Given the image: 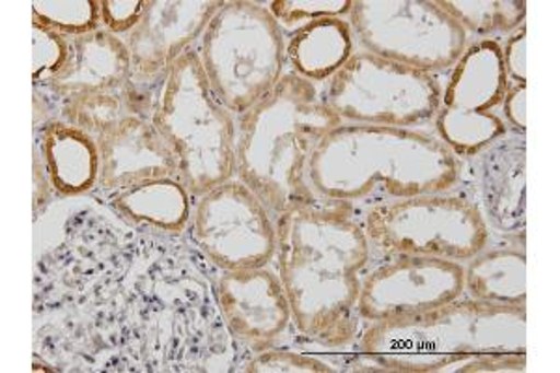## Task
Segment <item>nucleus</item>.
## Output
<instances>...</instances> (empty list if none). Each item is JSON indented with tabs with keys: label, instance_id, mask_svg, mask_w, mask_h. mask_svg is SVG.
<instances>
[{
	"label": "nucleus",
	"instance_id": "1",
	"mask_svg": "<svg viewBox=\"0 0 560 373\" xmlns=\"http://www.w3.org/2000/svg\"><path fill=\"white\" fill-rule=\"evenodd\" d=\"M275 222L273 261L295 329L325 348L355 342L357 301L372 250L355 206L318 198L292 206Z\"/></svg>",
	"mask_w": 560,
	"mask_h": 373
},
{
	"label": "nucleus",
	"instance_id": "2",
	"mask_svg": "<svg viewBox=\"0 0 560 373\" xmlns=\"http://www.w3.org/2000/svg\"><path fill=\"white\" fill-rule=\"evenodd\" d=\"M459 174V159L430 131L342 121L308 159L306 184L327 202L374 206L448 193Z\"/></svg>",
	"mask_w": 560,
	"mask_h": 373
},
{
	"label": "nucleus",
	"instance_id": "3",
	"mask_svg": "<svg viewBox=\"0 0 560 373\" xmlns=\"http://www.w3.org/2000/svg\"><path fill=\"white\" fill-rule=\"evenodd\" d=\"M340 124L316 84L287 71L264 100L237 116V179L275 219L318 200L306 184V166L319 140Z\"/></svg>",
	"mask_w": 560,
	"mask_h": 373
},
{
	"label": "nucleus",
	"instance_id": "4",
	"mask_svg": "<svg viewBox=\"0 0 560 373\" xmlns=\"http://www.w3.org/2000/svg\"><path fill=\"white\" fill-rule=\"evenodd\" d=\"M359 353L382 372H454L485 354L527 353V308L456 299L432 311L369 323Z\"/></svg>",
	"mask_w": 560,
	"mask_h": 373
},
{
	"label": "nucleus",
	"instance_id": "5",
	"mask_svg": "<svg viewBox=\"0 0 560 373\" xmlns=\"http://www.w3.org/2000/svg\"><path fill=\"white\" fill-rule=\"evenodd\" d=\"M150 120L195 200L236 177V118L211 89L197 49H187L155 86Z\"/></svg>",
	"mask_w": 560,
	"mask_h": 373
},
{
	"label": "nucleus",
	"instance_id": "6",
	"mask_svg": "<svg viewBox=\"0 0 560 373\" xmlns=\"http://www.w3.org/2000/svg\"><path fill=\"white\" fill-rule=\"evenodd\" d=\"M197 51L211 89L234 116L255 107L287 73V36L260 2L224 0Z\"/></svg>",
	"mask_w": 560,
	"mask_h": 373
},
{
	"label": "nucleus",
	"instance_id": "7",
	"mask_svg": "<svg viewBox=\"0 0 560 373\" xmlns=\"http://www.w3.org/2000/svg\"><path fill=\"white\" fill-rule=\"evenodd\" d=\"M363 229L385 256H427L467 264L490 243V226L471 198L433 193L369 206Z\"/></svg>",
	"mask_w": 560,
	"mask_h": 373
},
{
	"label": "nucleus",
	"instance_id": "8",
	"mask_svg": "<svg viewBox=\"0 0 560 373\" xmlns=\"http://www.w3.org/2000/svg\"><path fill=\"white\" fill-rule=\"evenodd\" d=\"M441 94L438 75L361 49L325 83L322 97L345 124L419 129L438 115Z\"/></svg>",
	"mask_w": 560,
	"mask_h": 373
},
{
	"label": "nucleus",
	"instance_id": "9",
	"mask_svg": "<svg viewBox=\"0 0 560 373\" xmlns=\"http://www.w3.org/2000/svg\"><path fill=\"white\" fill-rule=\"evenodd\" d=\"M348 21L363 51L432 75L453 70L469 45L438 0H353Z\"/></svg>",
	"mask_w": 560,
	"mask_h": 373
},
{
	"label": "nucleus",
	"instance_id": "10",
	"mask_svg": "<svg viewBox=\"0 0 560 373\" xmlns=\"http://www.w3.org/2000/svg\"><path fill=\"white\" fill-rule=\"evenodd\" d=\"M509 89L501 42L475 39L448 71L433 135L458 159L477 158L509 137L503 102Z\"/></svg>",
	"mask_w": 560,
	"mask_h": 373
},
{
	"label": "nucleus",
	"instance_id": "11",
	"mask_svg": "<svg viewBox=\"0 0 560 373\" xmlns=\"http://www.w3.org/2000/svg\"><path fill=\"white\" fill-rule=\"evenodd\" d=\"M191 235L221 271L268 267L277 253V222L247 185L232 177L197 198Z\"/></svg>",
	"mask_w": 560,
	"mask_h": 373
},
{
	"label": "nucleus",
	"instance_id": "12",
	"mask_svg": "<svg viewBox=\"0 0 560 373\" xmlns=\"http://www.w3.org/2000/svg\"><path fill=\"white\" fill-rule=\"evenodd\" d=\"M464 293V264L427 256H390L363 277L357 314L361 322H382L432 311Z\"/></svg>",
	"mask_w": 560,
	"mask_h": 373
},
{
	"label": "nucleus",
	"instance_id": "13",
	"mask_svg": "<svg viewBox=\"0 0 560 373\" xmlns=\"http://www.w3.org/2000/svg\"><path fill=\"white\" fill-rule=\"evenodd\" d=\"M224 0H147L133 31L124 36L135 84H158L174 62L202 38Z\"/></svg>",
	"mask_w": 560,
	"mask_h": 373
},
{
	"label": "nucleus",
	"instance_id": "14",
	"mask_svg": "<svg viewBox=\"0 0 560 373\" xmlns=\"http://www.w3.org/2000/svg\"><path fill=\"white\" fill-rule=\"evenodd\" d=\"M215 299L230 335L253 354L275 348L292 325L287 291L269 267L221 272Z\"/></svg>",
	"mask_w": 560,
	"mask_h": 373
},
{
	"label": "nucleus",
	"instance_id": "15",
	"mask_svg": "<svg viewBox=\"0 0 560 373\" xmlns=\"http://www.w3.org/2000/svg\"><path fill=\"white\" fill-rule=\"evenodd\" d=\"M100 148V187L103 190L126 189L131 185L178 177V166L166 148L150 116H124L97 135Z\"/></svg>",
	"mask_w": 560,
	"mask_h": 373
},
{
	"label": "nucleus",
	"instance_id": "16",
	"mask_svg": "<svg viewBox=\"0 0 560 373\" xmlns=\"http://www.w3.org/2000/svg\"><path fill=\"white\" fill-rule=\"evenodd\" d=\"M480 158V198L477 203L490 230L517 235L527 224V148L525 139L497 140Z\"/></svg>",
	"mask_w": 560,
	"mask_h": 373
},
{
	"label": "nucleus",
	"instance_id": "17",
	"mask_svg": "<svg viewBox=\"0 0 560 373\" xmlns=\"http://www.w3.org/2000/svg\"><path fill=\"white\" fill-rule=\"evenodd\" d=\"M133 83V68L128 47L120 36L105 28L73 36L60 70L47 81V86L60 95L71 97L94 92H116Z\"/></svg>",
	"mask_w": 560,
	"mask_h": 373
},
{
	"label": "nucleus",
	"instance_id": "18",
	"mask_svg": "<svg viewBox=\"0 0 560 373\" xmlns=\"http://www.w3.org/2000/svg\"><path fill=\"white\" fill-rule=\"evenodd\" d=\"M42 165L52 190L79 197L100 185V148L94 135L66 120H52L39 131Z\"/></svg>",
	"mask_w": 560,
	"mask_h": 373
},
{
	"label": "nucleus",
	"instance_id": "19",
	"mask_svg": "<svg viewBox=\"0 0 560 373\" xmlns=\"http://www.w3.org/2000/svg\"><path fill=\"white\" fill-rule=\"evenodd\" d=\"M355 51V34L350 21L342 18L306 23L287 39V62L293 73L316 86L327 83Z\"/></svg>",
	"mask_w": 560,
	"mask_h": 373
},
{
	"label": "nucleus",
	"instance_id": "20",
	"mask_svg": "<svg viewBox=\"0 0 560 373\" xmlns=\"http://www.w3.org/2000/svg\"><path fill=\"white\" fill-rule=\"evenodd\" d=\"M192 200L178 177H158L116 190L110 206L137 226L182 234L191 224Z\"/></svg>",
	"mask_w": 560,
	"mask_h": 373
},
{
	"label": "nucleus",
	"instance_id": "21",
	"mask_svg": "<svg viewBox=\"0 0 560 373\" xmlns=\"http://www.w3.org/2000/svg\"><path fill=\"white\" fill-rule=\"evenodd\" d=\"M465 291L486 303L527 308V254L523 247H486L464 266Z\"/></svg>",
	"mask_w": 560,
	"mask_h": 373
},
{
	"label": "nucleus",
	"instance_id": "22",
	"mask_svg": "<svg viewBox=\"0 0 560 373\" xmlns=\"http://www.w3.org/2000/svg\"><path fill=\"white\" fill-rule=\"evenodd\" d=\"M152 103L153 94H144L139 84L131 83L116 92L71 95L62 105V120L97 137L124 116L152 115Z\"/></svg>",
	"mask_w": 560,
	"mask_h": 373
},
{
	"label": "nucleus",
	"instance_id": "23",
	"mask_svg": "<svg viewBox=\"0 0 560 373\" xmlns=\"http://www.w3.org/2000/svg\"><path fill=\"white\" fill-rule=\"evenodd\" d=\"M459 26L480 39H495L493 36H509L525 25L527 2L525 0H438Z\"/></svg>",
	"mask_w": 560,
	"mask_h": 373
},
{
	"label": "nucleus",
	"instance_id": "24",
	"mask_svg": "<svg viewBox=\"0 0 560 373\" xmlns=\"http://www.w3.org/2000/svg\"><path fill=\"white\" fill-rule=\"evenodd\" d=\"M33 23L66 38L83 36L102 28V0H36Z\"/></svg>",
	"mask_w": 560,
	"mask_h": 373
},
{
	"label": "nucleus",
	"instance_id": "25",
	"mask_svg": "<svg viewBox=\"0 0 560 373\" xmlns=\"http://www.w3.org/2000/svg\"><path fill=\"white\" fill-rule=\"evenodd\" d=\"M266 7L282 31L288 28L293 32L306 23L325 18L348 20L353 0H273Z\"/></svg>",
	"mask_w": 560,
	"mask_h": 373
},
{
	"label": "nucleus",
	"instance_id": "26",
	"mask_svg": "<svg viewBox=\"0 0 560 373\" xmlns=\"http://www.w3.org/2000/svg\"><path fill=\"white\" fill-rule=\"evenodd\" d=\"M242 372L253 373H332L329 362L322 361L313 354L295 353V351H282V349H266L256 353L245 366L240 368Z\"/></svg>",
	"mask_w": 560,
	"mask_h": 373
},
{
	"label": "nucleus",
	"instance_id": "27",
	"mask_svg": "<svg viewBox=\"0 0 560 373\" xmlns=\"http://www.w3.org/2000/svg\"><path fill=\"white\" fill-rule=\"evenodd\" d=\"M70 49V38L45 26L33 23V79L47 83L65 63Z\"/></svg>",
	"mask_w": 560,
	"mask_h": 373
},
{
	"label": "nucleus",
	"instance_id": "28",
	"mask_svg": "<svg viewBox=\"0 0 560 373\" xmlns=\"http://www.w3.org/2000/svg\"><path fill=\"white\" fill-rule=\"evenodd\" d=\"M147 8V0H102V28L124 38L133 31Z\"/></svg>",
	"mask_w": 560,
	"mask_h": 373
},
{
	"label": "nucleus",
	"instance_id": "29",
	"mask_svg": "<svg viewBox=\"0 0 560 373\" xmlns=\"http://www.w3.org/2000/svg\"><path fill=\"white\" fill-rule=\"evenodd\" d=\"M501 51L509 83H527V25L509 34L501 44Z\"/></svg>",
	"mask_w": 560,
	"mask_h": 373
},
{
	"label": "nucleus",
	"instance_id": "30",
	"mask_svg": "<svg viewBox=\"0 0 560 373\" xmlns=\"http://www.w3.org/2000/svg\"><path fill=\"white\" fill-rule=\"evenodd\" d=\"M527 353L485 354L459 364L456 373L480 372H525Z\"/></svg>",
	"mask_w": 560,
	"mask_h": 373
},
{
	"label": "nucleus",
	"instance_id": "31",
	"mask_svg": "<svg viewBox=\"0 0 560 373\" xmlns=\"http://www.w3.org/2000/svg\"><path fill=\"white\" fill-rule=\"evenodd\" d=\"M503 118L510 131L525 135L527 131V83H509L503 102Z\"/></svg>",
	"mask_w": 560,
	"mask_h": 373
}]
</instances>
